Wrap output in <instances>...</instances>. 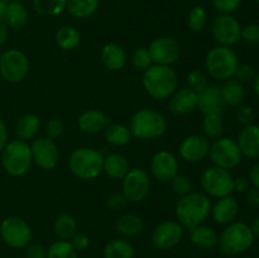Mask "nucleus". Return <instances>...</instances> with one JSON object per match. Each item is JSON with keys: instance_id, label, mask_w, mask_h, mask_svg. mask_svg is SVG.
Wrapping results in <instances>:
<instances>
[{"instance_id": "nucleus-1", "label": "nucleus", "mask_w": 259, "mask_h": 258, "mask_svg": "<svg viewBox=\"0 0 259 258\" xmlns=\"http://www.w3.org/2000/svg\"><path fill=\"white\" fill-rule=\"evenodd\" d=\"M176 220L187 229L202 224L211 214V201L201 192L191 191L180 197L175 207Z\"/></svg>"}, {"instance_id": "nucleus-2", "label": "nucleus", "mask_w": 259, "mask_h": 258, "mask_svg": "<svg viewBox=\"0 0 259 258\" xmlns=\"http://www.w3.org/2000/svg\"><path fill=\"white\" fill-rule=\"evenodd\" d=\"M142 85L154 100L168 99L177 90L179 80L171 66L152 65L143 72Z\"/></svg>"}, {"instance_id": "nucleus-3", "label": "nucleus", "mask_w": 259, "mask_h": 258, "mask_svg": "<svg viewBox=\"0 0 259 258\" xmlns=\"http://www.w3.org/2000/svg\"><path fill=\"white\" fill-rule=\"evenodd\" d=\"M254 240L255 237L250 229V225L244 222L234 220L227 224V227L223 229L222 234L219 235L218 245L222 253L233 257L250 249Z\"/></svg>"}, {"instance_id": "nucleus-4", "label": "nucleus", "mask_w": 259, "mask_h": 258, "mask_svg": "<svg viewBox=\"0 0 259 258\" xmlns=\"http://www.w3.org/2000/svg\"><path fill=\"white\" fill-rule=\"evenodd\" d=\"M132 137L141 141H153L167 131V120L159 111L141 109L132 116L129 124Z\"/></svg>"}, {"instance_id": "nucleus-5", "label": "nucleus", "mask_w": 259, "mask_h": 258, "mask_svg": "<svg viewBox=\"0 0 259 258\" xmlns=\"http://www.w3.org/2000/svg\"><path fill=\"white\" fill-rule=\"evenodd\" d=\"M239 65L237 52L232 47L217 46L206 53L205 68L206 72L217 81H227L233 78Z\"/></svg>"}, {"instance_id": "nucleus-6", "label": "nucleus", "mask_w": 259, "mask_h": 258, "mask_svg": "<svg viewBox=\"0 0 259 258\" xmlns=\"http://www.w3.org/2000/svg\"><path fill=\"white\" fill-rule=\"evenodd\" d=\"M33 163L32 151L28 142L14 139L9 141L2 151V164L8 175L24 176Z\"/></svg>"}, {"instance_id": "nucleus-7", "label": "nucleus", "mask_w": 259, "mask_h": 258, "mask_svg": "<svg viewBox=\"0 0 259 258\" xmlns=\"http://www.w3.org/2000/svg\"><path fill=\"white\" fill-rule=\"evenodd\" d=\"M104 156L95 148L81 147L71 153L68 167L80 180H94L103 172Z\"/></svg>"}, {"instance_id": "nucleus-8", "label": "nucleus", "mask_w": 259, "mask_h": 258, "mask_svg": "<svg viewBox=\"0 0 259 258\" xmlns=\"http://www.w3.org/2000/svg\"><path fill=\"white\" fill-rule=\"evenodd\" d=\"M200 184L202 190L215 199L229 196L234 192V177L232 172L217 166L207 167L202 171Z\"/></svg>"}, {"instance_id": "nucleus-9", "label": "nucleus", "mask_w": 259, "mask_h": 258, "mask_svg": "<svg viewBox=\"0 0 259 258\" xmlns=\"http://www.w3.org/2000/svg\"><path fill=\"white\" fill-rule=\"evenodd\" d=\"M209 157L214 166L230 171L240 164L243 154L240 152L237 139L229 137H220L210 144Z\"/></svg>"}, {"instance_id": "nucleus-10", "label": "nucleus", "mask_w": 259, "mask_h": 258, "mask_svg": "<svg viewBox=\"0 0 259 258\" xmlns=\"http://www.w3.org/2000/svg\"><path fill=\"white\" fill-rule=\"evenodd\" d=\"M0 237L3 242L14 249L27 248L32 242V228L19 217H8L0 224Z\"/></svg>"}, {"instance_id": "nucleus-11", "label": "nucleus", "mask_w": 259, "mask_h": 258, "mask_svg": "<svg viewBox=\"0 0 259 258\" xmlns=\"http://www.w3.org/2000/svg\"><path fill=\"white\" fill-rule=\"evenodd\" d=\"M29 72V60L23 51L10 48L0 57V75L7 82L17 83L24 80Z\"/></svg>"}, {"instance_id": "nucleus-12", "label": "nucleus", "mask_w": 259, "mask_h": 258, "mask_svg": "<svg viewBox=\"0 0 259 258\" xmlns=\"http://www.w3.org/2000/svg\"><path fill=\"white\" fill-rule=\"evenodd\" d=\"M242 25L233 14H219L211 23V35L218 46L233 47L240 40Z\"/></svg>"}, {"instance_id": "nucleus-13", "label": "nucleus", "mask_w": 259, "mask_h": 258, "mask_svg": "<svg viewBox=\"0 0 259 258\" xmlns=\"http://www.w3.org/2000/svg\"><path fill=\"white\" fill-rule=\"evenodd\" d=\"M151 190V180L143 168H131L123 179V194L129 202L146 199Z\"/></svg>"}, {"instance_id": "nucleus-14", "label": "nucleus", "mask_w": 259, "mask_h": 258, "mask_svg": "<svg viewBox=\"0 0 259 258\" xmlns=\"http://www.w3.org/2000/svg\"><path fill=\"white\" fill-rule=\"evenodd\" d=\"M148 51L154 65L171 66L177 62L181 56L180 43L175 38L167 37V35L152 40Z\"/></svg>"}, {"instance_id": "nucleus-15", "label": "nucleus", "mask_w": 259, "mask_h": 258, "mask_svg": "<svg viewBox=\"0 0 259 258\" xmlns=\"http://www.w3.org/2000/svg\"><path fill=\"white\" fill-rule=\"evenodd\" d=\"M184 237V227L177 220H163L154 228L152 243L159 250H168L176 247Z\"/></svg>"}, {"instance_id": "nucleus-16", "label": "nucleus", "mask_w": 259, "mask_h": 258, "mask_svg": "<svg viewBox=\"0 0 259 258\" xmlns=\"http://www.w3.org/2000/svg\"><path fill=\"white\" fill-rule=\"evenodd\" d=\"M33 163L42 169H53L58 162V147L53 139L48 137L35 138L30 144Z\"/></svg>"}, {"instance_id": "nucleus-17", "label": "nucleus", "mask_w": 259, "mask_h": 258, "mask_svg": "<svg viewBox=\"0 0 259 258\" xmlns=\"http://www.w3.org/2000/svg\"><path fill=\"white\" fill-rule=\"evenodd\" d=\"M210 142L205 136L191 134L182 139L179 152L182 159L190 163H197L209 156Z\"/></svg>"}, {"instance_id": "nucleus-18", "label": "nucleus", "mask_w": 259, "mask_h": 258, "mask_svg": "<svg viewBox=\"0 0 259 258\" xmlns=\"http://www.w3.org/2000/svg\"><path fill=\"white\" fill-rule=\"evenodd\" d=\"M151 172L158 181L169 182L179 174V161L171 152L159 151L152 157Z\"/></svg>"}, {"instance_id": "nucleus-19", "label": "nucleus", "mask_w": 259, "mask_h": 258, "mask_svg": "<svg viewBox=\"0 0 259 258\" xmlns=\"http://www.w3.org/2000/svg\"><path fill=\"white\" fill-rule=\"evenodd\" d=\"M225 103L223 100L219 85H207L197 94V109L202 114L217 113L223 114L225 110Z\"/></svg>"}, {"instance_id": "nucleus-20", "label": "nucleus", "mask_w": 259, "mask_h": 258, "mask_svg": "<svg viewBox=\"0 0 259 258\" xmlns=\"http://www.w3.org/2000/svg\"><path fill=\"white\" fill-rule=\"evenodd\" d=\"M169 109L172 114L177 116L187 115L189 113L197 109V93L187 86V88L177 89L169 96Z\"/></svg>"}, {"instance_id": "nucleus-21", "label": "nucleus", "mask_w": 259, "mask_h": 258, "mask_svg": "<svg viewBox=\"0 0 259 258\" xmlns=\"http://www.w3.org/2000/svg\"><path fill=\"white\" fill-rule=\"evenodd\" d=\"M237 143L243 157L249 159H259V125L249 124L240 129Z\"/></svg>"}, {"instance_id": "nucleus-22", "label": "nucleus", "mask_w": 259, "mask_h": 258, "mask_svg": "<svg viewBox=\"0 0 259 258\" xmlns=\"http://www.w3.org/2000/svg\"><path fill=\"white\" fill-rule=\"evenodd\" d=\"M238 212H239V202H238L237 197H234L233 195L220 197L214 205H211L212 219L218 224L227 225L234 222Z\"/></svg>"}, {"instance_id": "nucleus-23", "label": "nucleus", "mask_w": 259, "mask_h": 258, "mask_svg": "<svg viewBox=\"0 0 259 258\" xmlns=\"http://www.w3.org/2000/svg\"><path fill=\"white\" fill-rule=\"evenodd\" d=\"M109 124H110V118L103 111L95 109L83 111L77 119L78 129L86 134H98L104 132Z\"/></svg>"}, {"instance_id": "nucleus-24", "label": "nucleus", "mask_w": 259, "mask_h": 258, "mask_svg": "<svg viewBox=\"0 0 259 258\" xmlns=\"http://www.w3.org/2000/svg\"><path fill=\"white\" fill-rule=\"evenodd\" d=\"M190 239H191L192 244L196 245L200 249L209 250L218 245L219 234L212 227L200 224L190 229Z\"/></svg>"}, {"instance_id": "nucleus-25", "label": "nucleus", "mask_w": 259, "mask_h": 258, "mask_svg": "<svg viewBox=\"0 0 259 258\" xmlns=\"http://www.w3.org/2000/svg\"><path fill=\"white\" fill-rule=\"evenodd\" d=\"M101 61L110 71H120L126 63V55L124 48L118 43H106L101 48Z\"/></svg>"}, {"instance_id": "nucleus-26", "label": "nucleus", "mask_w": 259, "mask_h": 258, "mask_svg": "<svg viewBox=\"0 0 259 258\" xmlns=\"http://www.w3.org/2000/svg\"><path fill=\"white\" fill-rule=\"evenodd\" d=\"M220 91H222V96L225 105L233 106V108H238L239 105H242L245 95H247L244 83L239 82L234 77L224 81V83L220 86Z\"/></svg>"}, {"instance_id": "nucleus-27", "label": "nucleus", "mask_w": 259, "mask_h": 258, "mask_svg": "<svg viewBox=\"0 0 259 258\" xmlns=\"http://www.w3.org/2000/svg\"><path fill=\"white\" fill-rule=\"evenodd\" d=\"M131 166L125 156L121 153H110L104 157L103 172L113 180H123L128 174Z\"/></svg>"}, {"instance_id": "nucleus-28", "label": "nucleus", "mask_w": 259, "mask_h": 258, "mask_svg": "<svg viewBox=\"0 0 259 258\" xmlns=\"http://www.w3.org/2000/svg\"><path fill=\"white\" fill-rule=\"evenodd\" d=\"M28 19H29V14L28 10L22 3L13 2L8 3L7 12H5L4 22L9 28L14 30L23 29L27 25Z\"/></svg>"}, {"instance_id": "nucleus-29", "label": "nucleus", "mask_w": 259, "mask_h": 258, "mask_svg": "<svg viewBox=\"0 0 259 258\" xmlns=\"http://www.w3.org/2000/svg\"><path fill=\"white\" fill-rule=\"evenodd\" d=\"M40 128V120L35 114H24L20 116L15 125V134L20 141L28 142L35 138Z\"/></svg>"}, {"instance_id": "nucleus-30", "label": "nucleus", "mask_w": 259, "mask_h": 258, "mask_svg": "<svg viewBox=\"0 0 259 258\" xmlns=\"http://www.w3.org/2000/svg\"><path fill=\"white\" fill-rule=\"evenodd\" d=\"M115 229L123 237H134L143 230V220L136 214H123L115 223Z\"/></svg>"}, {"instance_id": "nucleus-31", "label": "nucleus", "mask_w": 259, "mask_h": 258, "mask_svg": "<svg viewBox=\"0 0 259 258\" xmlns=\"http://www.w3.org/2000/svg\"><path fill=\"white\" fill-rule=\"evenodd\" d=\"M56 43L63 51H73L81 42V34L72 25H62L55 35Z\"/></svg>"}, {"instance_id": "nucleus-32", "label": "nucleus", "mask_w": 259, "mask_h": 258, "mask_svg": "<svg viewBox=\"0 0 259 258\" xmlns=\"http://www.w3.org/2000/svg\"><path fill=\"white\" fill-rule=\"evenodd\" d=\"M104 258H134V247L125 239H113L106 243L103 250Z\"/></svg>"}, {"instance_id": "nucleus-33", "label": "nucleus", "mask_w": 259, "mask_h": 258, "mask_svg": "<svg viewBox=\"0 0 259 258\" xmlns=\"http://www.w3.org/2000/svg\"><path fill=\"white\" fill-rule=\"evenodd\" d=\"M104 138H105L106 143H109L110 146H125L132 139L131 129L124 124H109L104 131Z\"/></svg>"}, {"instance_id": "nucleus-34", "label": "nucleus", "mask_w": 259, "mask_h": 258, "mask_svg": "<svg viewBox=\"0 0 259 258\" xmlns=\"http://www.w3.org/2000/svg\"><path fill=\"white\" fill-rule=\"evenodd\" d=\"M100 0H67L66 9L77 19H85L91 17L98 10Z\"/></svg>"}, {"instance_id": "nucleus-35", "label": "nucleus", "mask_w": 259, "mask_h": 258, "mask_svg": "<svg viewBox=\"0 0 259 258\" xmlns=\"http://www.w3.org/2000/svg\"><path fill=\"white\" fill-rule=\"evenodd\" d=\"M56 235L60 239L70 240L73 235L77 233L78 225L75 218L70 214H61L56 218L55 224H53Z\"/></svg>"}, {"instance_id": "nucleus-36", "label": "nucleus", "mask_w": 259, "mask_h": 258, "mask_svg": "<svg viewBox=\"0 0 259 258\" xmlns=\"http://www.w3.org/2000/svg\"><path fill=\"white\" fill-rule=\"evenodd\" d=\"M202 131L207 139H218L223 137L225 132V124L222 114H205L202 120Z\"/></svg>"}, {"instance_id": "nucleus-37", "label": "nucleus", "mask_w": 259, "mask_h": 258, "mask_svg": "<svg viewBox=\"0 0 259 258\" xmlns=\"http://www.w3.org/2000/svg\"><path fill=\"white\" fill-rule=\"evenodd\" d=\"M33 8L40 15L55 17L66 9L67 0H32Z\"/></svg>"}, {"instance_id": "nucleus-38", "label": "nucleus", "mask_w": 259, "mask_h": 258, "mask_svg": "<svg viewBox=\"0 0 259 258\" xmlns=\"http://www.w3.org/2000/svg\"><path fill=\"white\" fill-rule=\"evenodd\" d=\"M47 258H77V250L70 240L58 239L48 247Z\"/></svg>"}, {"instance_id": "nucleus-39", "label": "nucleus", "mask_w": 259, "mask_h": 258, "mask_svg": "<svg viewBox=\"0 0 259 258\" xmlns=\"http://www.w3.org/2000/svg\"><path fill=\"white\" fill-rule=\"evenodd\" d=\"M132 65L134 68L138 71H146L147 68L151 67L153 65L151 55H149L148 48L146 47H137L134 48L133 53H132Z\"/></svg>"}, {"instance_id": "nucleus-40", "label": "nucleus", "mask_w": 259, "mask_h": 258, "mask_svg": "<svg viewBox=\"0 0 259 258\" xmlns=\"http://www.w3.org/2000/svg\"><path fill=\"white\" fill-rule=\"evenodd\" d=\"M207 22V13L202 7L192 8L187 18V25L194 32H200L205 28Z\"/></svg>"}, {"instance_id": "nucleus-41", "label": "nucleus", "mask_w": 259, "mask_h": 258, "mask_svg": "<svg viewBox=\"0 0 259 258\" xmlns=\"http://www.w3.org/2000/svg\"><path fill=\"white\" fill-rule=\"evenodd\" d=\"M187 85L191 90H194L195 93L199 94L200 91L204 90L207 85H209V81H207L206 73L202 72L201 70H194L187 75Z\"/></svg>"}, {"instance_id": "nucleus-42", "label": "nucleus", "mask_w": 259, "mask_h": 258, "mask_svg": "<svg viewBox=\"0 0 259 258\" xmlns=\"http://www.w3.org/2000/svg\"><path fill=\"white\" fill-rule=\"evenodd\" d=\"M169 182H171V187L175 194L180 195V196H184V195L190 194L192 191L191 180L185 175L177 174Z\"/></svg>"}, {"instance_id": "nucleus-43", "label": "nucleus", "mask_w": 259, "mask_h": 258, "mask_svg": "<svg viewBox=\"0 0 259 258\" xmlns=\"http://www.w3.org/2000/svg\"><path fill=\"white\" fill-rule=\"evenodd\" d=\"M240 40L249 46H259V24L250 23L245 27H242Z\"/></svg>"}, {"instance_id": "nucleus-44", "label": "nucleus", "mask_w": 259, "mask_h": 258, "mask_svg": "<svg viewBox=\"0 0 259 258\" xmlns=\"http://www.w3.org/2000/svg\"><path fill=\"white\" fill-rule=\"evenodd\" d=\"M255 75H257V72H255L254 66L250 65V63H239L237 71H235L234 78L242 83H248L253 82Z\"/></svg>"}, {"instance_id": "nucleus-45", "label": "nucleus", "mask_w": 259, "mask_h": 258, "mask_svg": "<svg viewBox=\"0 0 259 258\" xmlns=\"http://www.w3.org/2000/svg\"><path fill=\"white\" fill-rule=\"evenodd\" d=\"M63 132H65V124H63V121L61 120V119L58 118L48 119L47 123H46L45 125L46 137L56 141V139H58L61 136H62Z\"/></svg>"}, {"instance_id": "nucleus-46", "label": "nucleus", "mask_w": 259, "mask_h": 258, "mask_svg": "<svg viewBox=\"0 0 259 258\" xmlns=\"http://www.w3.org/2000/svg\"><path fill=\"white\" fill-rule=\"evenodd\" d=\"M243 0H212V7L219 14H233L242 5Z\"/></svg>"}, {"instance_id": "nucleus-47", "label": "nucleus", "mask_w": 259, "mask_h": 258, "mask_svg": "<svg viewBox=\"0 0 259 258\" xmlns=\"http://www.w3.org/2000/svg\"><path fill=\"white\" fill-rule=\"evenodd\" d=\"M254 116H255L254 109H253L250 105H243V104L238 106L237 113H235L237 121L243 126L252 124L253 120H254Z\"/></svg>"}, {"instance_id": "nucleus-48", "label": "nucleus", "mask_w": 259, "mask_h": 258, "mask_svg": "<svg viewBox=\"0 0 259 258\" xmlns=\"http://www.w3.org/2000/svg\"><path fill=\"white\" fill-rule=\"evenodd\" d=\"M126 202H128V200L124 196L123 192H114V194H111L110 196L108 197V200H106V205H108L109 209L111 210L124 209Z\"/></svg>"}, {"instance_id": "nucleus-49", "label": "nucleus", "mask_w": 259, "mask_h": 258, "mask_svg": "<svg viewBox=\"0 0 259 258\" xmlns=\"http://www.w3.org/2000/svg\"><path fill=\"white\" fill-rule=\"evenodd\" d=\"M25 258H47V249L40 243H30L25 250Z\"/></svg>"}, {"instance_id": "nucleus-50", "label": "nucleus", "mask_w": 259, "mask_h": 258, "mask_svg": "<svg viewBox=\"0 0 259 258\" xmlns=\"http://www.w3.org/2000/svg\"><path fill=\"white\" fill-rule=\"evenodd\" d=\"M70 243L72 244V247L75 248L77 252H80V250H85L86 248L89 247V244H90V239H89V237L85 234V233L77 232L72 238H71Z\"/></svg>"}, {"instance_id": "nucleus-51", "label": "nucleus", "mask_w": 259, "mask_h": 258, "mask_svg": "<svg viewBox=\"0 0 259 258\" xmlns=\"http://www.w3.org/2000/svg\"><path fill=\"white\" fill-rule=\"evenodd\" d=\"M245 204L249 207H259V190L250 187L245 192Z\"/></svg>"}, {"instance_id": "nucleus-52", "label": "nucleus", "mask_w": 259, "mask_h": 258, "mask_svg": "<svg viewBox=\"0 0 259 258\" xmlns=\"http://www.w3.org/2000/svg\"><path fill=\"white\" fill-rule=\"evenodd\" d=\"M250 186L249 179L247 177H234V191L237 192H247Z\"/></svg>"}, {"instance_id": "nucleus-53", "label": "nucleus", "mask_w": 259, "mask_h": 258, "mask_svg": "<svg viewBox=\"0 0 259 258\" xmlns=\"http://www.w3.org/2000/svg\"><path fill=\"white\" fill-rule=\"evenodd\" d=\"M249 182L253 187L259 190V161L255 162L254 166L252 167L249 172Z\"/></svg>"}, {"instance_id": "nucleus-54", "label": "nucleus", "mask_w": 259, "mask_h": 258, "mask_svg": "<svg viewBox=\"0 0 259 258\" xmlns=\"http://www.w3.org/2000/svg\"><path fill=\"white\" fill-rule=\"evenodd\" d=\"M8 142H9V141H8L7 125H5L4 120L0 118V153H2V151L4 149V147L7 146Z\"/></svg>"}, {"instance_id": "nucleus-55", "label": "nucleus", "mask_w": 259, "mask_h": 258, "mask_svg": "<svg viewBox=\"0 0 259 258\" xmlns=\"http://www.w3.org/2000/svg\"><path fill=\"white\" fill-rule=\"evenodd\" d=\"M9 37V27L4 20H0V46L5 45Z\"/></svg>"}, {"instance_id": "nucleus-56", "label": "nucleus", "mask_w": 259, "mask_h": 258, "mask_svg": "<svg viewBox=\"0 0 259 258\" xmlns=\"http://www.w3.org/2000/svg\"><path fill=\"white\" fill-rule=\"evenodd\" d=\"M250 229H252L254 237L258 238V239H259V215H258V217H255L254 219H253L252 224H250Z\"/></svg>"}, {"instance_id": "nucleus-57", "label": "nucleus", "mask_w": 259, "mask_h": 258, "mask_svg": "<svg viewBox=\"0 0 259 258\" xmlns=\"http://www.w3.org/2000/svg\"><path fill=\"white\" fill-rule=\"evenodd\" d=\"M7 7H8V3L4 2V0H0V20H4Z\"/></svg>"}, {"instance_id": "nucleus-58", "label": "nucleus", "mask_w": 259, "mask_h": 258, "mask_svg": "<svg viewBox=\"0 0 259 258\" xmlns=\"http://www.w3.org/2000/svg\"><path fill=\"white\" fill-rule=\"evenodd\" d=\"M253 89H254L255 96H257L258 100H259V72H257L254 80H253Z\"/></svg>"}, {"instance_id": "nucleus-59", "label": "nucleus", "mask_w": 259, "mask_h": 258, "mask_svg": "<svg viewBox=\"0 0 259 258\" xmlns=\"http://www.w3.org/2000/svg\"><path fill=\"white\" fill-rule=\"evenodd\" d=\"M4 2H7V3H13V2H19V0H4Z\"/></svg>"}, {"instance_id": "nucleus-60", "label": "nucleus", "mask_w": 259, "mask_h": 258, "mask_svg": "<svg viewBox=\"0 0 259 258\" xmlns=\"http://www.w3.org/2000/svg\"><path fill=\"white\" fill-rule=\"evenodd\" d=\"M255 3H257V4L259 5V0H255Z\"/></svg>"}, {"instance_id": "nucleus-61", "label": "nucleus", "mask_w": 259, "mask_h": 258, "mask_svg": "<svg viewBox=\"0 0 259 258\" xmlns=\"http://www.w3.org/2000/svg\"><path fill=\"white\" fill-rule=\"evenodd\" d=\"M0 57H2V52H0Z\"/></svg>"}]
</instances>
